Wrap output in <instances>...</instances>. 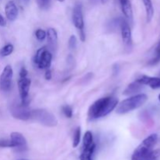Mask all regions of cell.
Returning <instances> with one entry per match:
<instances>
[{
    "instance_id": "cell-1",
    "label": "cell",
    "mask_w": 160,
    "mask_h": 160,
    "mask_svg": "<svg viewBox=\"0 0 160 160\" xmlns=\"http://www.w3.org/2000/svg\"><path fill=\"white\" fill-rule=\"evenodd\" d=\"M118 105V98L114 96L102 98L95 101L88 109V117L90 120L102 118L110 113Z\"/></svg>"
},
{
    "instance_id": "cell-2",
    "label": "cell",
    "mask_w": 160,
    "mask_h": 160,
    "mask_svg": "<svg viewBox=\"0 0 160 160\" xmlns=\"http://www.w3.org/2000/svg\"><path fill=\"white\" fill-rule=\"evenodd\" d=\"M148 100V96L145 94H138L123 100L117 105V112L118 114H125L131 112L143 106Z\"/></svg>"
},
{
    "instance_id": "cell-3",
    "label": "cell",
    "mask_w": 160,
    "mask_h": 160,
    "mask_svg": "<svg viewBox=\"0 0 160 160\" xmlns=\"http://www.w3.org/2000/svg\"><path fill=\"white\" fill-rule=\"evenodd\" d=\"M158 141V135L152 134L145 139L134 152L131 160H142L153 150Z\"/></svg>"
},
{
    "instance_id": "cell-4",
    "label": "cell",
    "mask_w": 160,
    "mask_h": 160,
    "mask_svg": "<svg viewBox=\"0 0 160 160\" xmlns=\"http://www.w3.org/2000/svg\"><path fill=\"white\" fill-rule=\"evenodd\" d=\"M31 119H34L36 121L46 127H55L58 123L56 116L46 109H40L32 110Z\"/></svg>"
},
{
    "instance_id": "cell-5",
    "label": "cell",
    "mask_w": 160,
    "mask_h": 160,
    "mask_svg": "<svg viewBox=\"0 0 160 160\" xmlns=\"http://www.w3.org/2000/svg\"><path fill=\"white\" fill-rule=\"evenodd\" d=\"M52 60V55L51 52L46 48H39L34 58V62L39 69H48L51 66Z\"/></svg>"
},
{
    "instance_id": "cell-6",
    "label": "cell",
    "mask_w": 160,
    "mask_h": 160,
    "mask_svg": "<svg viewBox=\"0 0 160 160\" xmlns=\"http://www.w3.org/2000/svg\"><path fill=\"white\" fill-rule=\"evenodd\" d=\"M31 111L28 107V105L23 103H15L11 106L10 112L12 117L21 120H28L31 117Z\"/></svg>"
},
{
    "instance_id": "cell-7",
    "label": "cell",
    "mask_w": 160,
    "mask_h": 160,
    "mask_svg": "<svg viewBox=\"0 0 160 160\" xmlns=\"http://www.w3.org/2000/svg\"><path fill=\"white\" fill-rule=\"evenodd\" d=\"M12 75L13 71L12 67L10 65L6 66L0 75V89L2 92H9L10 90Z\"/></svg>"
},
{
    "instance_id": "cell-8",
    "label": "cell",
    "mask_w": 160,
    "mask_h": 160,
    "mask_svg": "<svg viewBox=\"0 0 160 160\" xmlns=\"http://www.w3.org/2000/svg\"><path fill=\"white\" fill-rule=\"evenodd\" d=\"M31 81L28 78H20L18 81V89L21 103L25 105H28V95H29L30 87H31Z\"/></svg>"
},
{
    "instance_id": "cell-9",
    "label": "cell",
    "mask_w": 160,
    "mask_h": 160,
    "mask_svg": "<svg viewBox=\"0 0 160 160\" xmlns=\"http://www.w3.org/2000/svg\"><path fill=\"white\" fill-rule=\"evenodd\" d=\"M10 141L12 148H16L19 152H24L28 148V144L25 138L19 132H12L10 134Z\"/></svg>"
},
{
    "instance_id": "cell-10",
    "label": "cell",
    "mask_w": 160,
    "mask_h": 160,
    "mask_svg": "<svg viewBox=\"0 0 160 160\" xmlns=\"http://www.w3.org/2000/svg\"><path fill=\"white\" fill-rule=\"evenodd\" d=\"M120 31H121L122 40L124 45L128 48H131L132 45V35H131V29L129 23L125 19L122 18L120 22Z\"/></svg>"
},
{
    "instance_id": "cell-11",
    "label": "cell",
    "mask_w": 160,
    "mask_h": 160,
    "mask_svg": "<svg viewBox=\"0 0 160 160\" xmlns=\"http://www.w3.org/2000/svg\"><path fill=\"white\" fill-rule=\"evenodd\" d=\"M73 23L75 28L78 31H84V22L83 17L82 6L81 3H78L74 6L73 9Z\"/></svg>"
},
{
    "instance_id": "cell-12",
    "label": "cell",
    "mask_w": 160,
    "mask_h": 160,
    "mask_svg": "<svg viewBox=\"0 0 160 160\" xmlns=\"http://www.w3.org/2000/svg\"><path fill=\"white\" fill-rule=\"evenodd\" d=\"M137 81L142 84H143V85H148L152 89L160 88V78L142 76V78L138 79Z\"/></svg>"
},
{
    "instance_id": "cell-13",
    "label": "cell",
    "mask_w": 160,
    "mask_h": 160,
    "mask_svg": "<svg viewBox=\"0 0 160 160\" xmlns=\"http://www.w3.org/2000/svg\"><path fill=\"white\" fill-rule=\"evenodd\" d=\"M5 12L7 19L10 21H14L18 16V9L13 1H9L5 6Z\"/></svg>"
},
{
    "instance_id": "cell-14",
    "label": "cell",
    "mask_w": 160,
    "mask_h": 160,
    "mask_svg": "<svg viewBox=\"0 0 160 160\" xmlns=\"http://www.w3.org/2000/svg\"><path fill=\"white\" fill-rule=\"evenodd\" d=\"M120 7L123 15L130 21L133 20V9L130 0H120Z\"/></svg>"
},
{
    "instance_id": "cell-15",
    "label": "cell",
    "mask_w": 160,
    "mask_h": 160,
    "mask_svg": "<svg viewBox=\"0 0 160 160\" xmlns=\"http://www.w3.org/2000/svg\"><path fill=\"white\" fill-rule=\"evenodd\" d=\"M47 39H48V46L51 48H56L57 47L58 42V34L56 29L52 28H50L48 29L46 32Z\"/></svg>"
},
{
    "instance_id": "cell-16",
    "label": "cell",
    "mask_w": 160,
    "mask_h": 160,
    "mask_svg": "<svg viewBox=\"0 0 160 160\" xmlns=\"http://www.w3.org/2000/svg\"><path fill=\"white\" fill-rule=\"evenodd\" d=\"M95 144L89 145V146L83 147L82 152L80 156V160H93V155L95 151Z\"/></svg>"
},
{
    "instance_id": "cell-17",
    "label": "cell",
    "mask_w": 160,
    "mask_h": 160,
    "mask_svg": "<svg viewBox=\"0 0 160 160\" xmlns=\"http://www.w3.org/2000/svg\"><path fill=\"white\" fill-rule=\"evenodd\" d=\"M143 84H141L140 82L136 80L135 81L132 82L131 84H130L127 87V88L125 89L124 92H123V95H134V94L138 93V92H141L143 88Z\"/></svg>"
},
{
    "instance_id": "cell-18",
    "label": "cell",
    "mask_w": 160,
    "mask_h": 160,
    "mask_svg": "<svg viewBox=\"0 0 160 160\" xmlns=\"http://www.w3.org/2000/svg\"><path fill=\"white\" fill-rule=\"evenodd\" d=\"M144 3V6L145 8V12H146V19L147 22L149 23L154 16V7H153L152 2L151 0H142Z\"/></svg>"
},
{
    "instance_id": "cell-19",
    "label": "cell",
    "mask_w": 160,
    "mask_h": 160,
    "mask_svg": "<svg viewBox=\"0 0 160 160\" xmlns=\"http://www.w3.org/2000/svg\"><path fill=\"white\" fill-rule=\"evenodd\" d=\"M13 49L14 47L12 44H7V45H6L1 48V50H0V56H2V57L9 56V55L12 54Z\"/></svg>"
},
{
    "instance_id": "cell-20",
    "label": "cell",
    "mask_w": 160,
    "mask_h": 160,
    "mask_svg": "<svg viewBox=\"0 0 160 160\" xmlns=\"http://www.w3.org/2000/svg\"><path fill=\"white\" fill-rule=\"evenodd\" d=\"M94 139H93V135H92V133L91 131H87V132L84 134V138H83V147L89 146V145L94 144Z\"/></svg>"
},
{
    "instance_id": "cell-21",
    "label": "cell",
    "mask_w": 160,
    "mask_h": 160,
    "mask_svg": "<svg viewBox=\"0 0 160 160\" xmlns=\"http://www.w3.org/2000/svg\"><path fill=\"white\" fill-rule=\"evenodd\" d=\"M81 128L78 127L76 128L73 134V147L76 148L79 145L80 142H81Z\"/></svg>"
},
{
    "instance_id": "cell-22",
    "label": "cell",
    "mask_w": 160,
    "mask_h": 160,
    "mask_svg": "<svg viewBox=\"0 0 160 160\" xmlns=\"http://www.w3.org/2000/svg\"><path fill=\"white\" fill-rule=\"evenodd\" d=\"M160 158V150H152L148 156H145L142 160H159Z\"/></svg>"
},
{
    "instance_id": "cell-23",
    "label": "cell",
    "mask_w": 160,
    "mask_h": 160,
    "mask_svg": "<svg viewBox=\"0 0 160 160\" xmlns=\"http://www.w3.org/2000/svg\"><path fill=\"white\" fill-rule=\"evenodd\" d=\"M159 62H160V42L159 45H158L157 48H156V55H155L154 58L148 62V64H149V65L153 66L159 63Z\"/></svg>"
},
{
    "instance_id": "cell-24",
    "label": "cell",
    "mask_w": 160,
    "mask_h": 160,
    "mask_svg": "<svg viewBox=\"0 0 160 160\" xmlns=\"http://www.w3.org/2000/svg\"><path fill=\"white\" fill-rule=\"evenodd\" d=\"M62 112H63L64 115L67 117V118H71L73 117V109L71 106L66 105V106H62Z\"/></svg>"
},
{
    "instance_id": "cell-25",
    "label": "cell",
    "mask_w": 160,
    "mask_h": 160,
    "mask_svg": "<svg viewBox=\"0 0 160 160\" xmlns=\"http://www.w3.org/2000/svg\"><path fill=\"white\" fill-rule=\"evenodd\" d=\"M36 2L41 9H47L50 5V0H36Z\"/></svg>"
},
{
    "instance_id": "cell-26",
    "label": "cell",
    "mask_w": 160,
    "mask_h": 160,
    "mask_svg": "<svg viewBox=\"0 0 160 160\" xmlns=\"http://www.w3.org/2000/svg\"><path fill=\"white\" fill-rule=\"evenodd\" d=\"M78 45V39L74 35L70 36L68 42V47L70 49H75Z\"/></svg>"
},
{
    "instance_id": "cell-27",
    "label": "cell",
    "mask_w": 160,
    "mask_h": 160,
    "mask_svg": "<svg viewBox=\"0 0 160 160\" xmlns=\"http://www.w3.org/2000/svg\"><path fill=\"white\" fill-rule=\"evenodd\" d=\"M46 32L42 29H38L35 31V36L38 41H43L46 38Z\"/></svg>"
},
{
    "instance_id": "cell-28",
    "label": "cell",
    "mask_w": 160,
    "mask_h": 160,
    "mask_svg": "<svg viewBox=\"0 0 160 160\" xmlns=\"http://www.w3.org/2000/svg\"><path fill=\"white\" fill-rule=\"evenodd\" d=\"M0 147L2 148H12V145L10 140H0Z\"/></svg>"
},
{
    "instance_id": "cell-29",
    "label": "cell",
    "mask_w": 160,
    "mask_h": 160,
    "mask_svg": "<svg viewBox=\"0 0 160 160\" xmlns=\"http://www.w3.org/2000/svg\"><path fill=\"white\" fill-rule=\"evenodd\" d=\"M28 70H26V68L25 67H22L21 70H20V78H27V76H28Z\"/></svg>"
},
{
    "instance_id": "cell-30",
    "label": "cell",
    "mask_w": 160,
    "mask_h": 160,
    "mask_svg": "<svg viewBox=\"0 0 160 160\" xmlns=\"http://www.w3.org/2000/svg\"><path fill=\"white\" fill-rule=\"evenodd\" d=\"M45 78L46 80H48V81H49V80L52 79V72L49 69H47L46 71H45Z\"/></svg>"
},
{
    "instance_id": "cell-31",
    "label": "cell",
    "mask_w": 160,
    "mask_h": 160,
    "mask_svg": "<svg viewBox=\"0 0 160 160\" xmlns=\"http://www.w3.org/2000/svg\"><path fill=\"white\" fill-rule=\"evenodd\" d=\"M6 25V21L5 20L4 17L2 14H0V26L5 27Z\"/></svg>"
},
{
    "instance_id": "cell-32",
    "label": "cell",
    "mask_w": 160,
    "mask_h": 160,
    "mask_svg": "<svg viewBox=\"0 0 160 160\" xmlns=\"http://www.w3.org/2000/svg\"><path fill=\"white\" fill-rule=\"evenodd\" d=\"M101 1L102 3H105V2H106V1H107V0H101Z\"/></svg>"
},
{
    "instance_id": "cell-33",
    "label": "cell",
    "mask_w": 160,
    "mask_h": 160,
    "mask_svg": "<svg viewBox=\"0 0 160 160\" xmlns=\"http://www.w3.org/2000/svg\"><path fill=\"white\" fill-rule=\"evenodd\" d=\"M58 1L61 2H64V1H65V0H58Z\"/></svg>"
},
{
    "instance_id": "cell-34",
    "label": "cell",
    "mask_w": 160,
    "mask_h": 160,
    "mask_svg": "<svg viewBox=\"0 0 160 160\" xmlns=\"http://www.w3.org/2000/svg\"><path fill=\"white\" fill-rule=\"evenodd\" d=\"M159 101H160V95H159Z\"/></svg>"
},
{
    "instance_id": "cell-35",
    "label": "cell",
    "mask_w": 160,
    "mask_h": 160,
    "mask_svg": "<svg viewBox=\"0 0 160 160\" xmlns=\"http://www.w3.org/2000/svg\"><path fill=\"white\" fill-rule=\"evenodd\" d=\"M159 76H160V73H159Z\"/></svg>"
}]
</instances>
